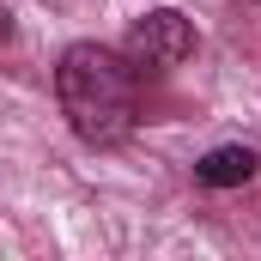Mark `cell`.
I'll use <instances>...</instances> for the list:
<instances>
[{
    "label": "cell",
    "instance_id": "7a4b0ae2",
    "mask_svg": "<svg viewBox=\"0 0 261 261\" xmlns=\"http://www.w3.org/2000/svg\"><path fill=\"white\" fill-rule=\"evenodd\" d=\"M122 55H128L140 73H170V67H182L195 55V24H189L176 6H152V12H140L128 24Z\"/></svg>",
    "mask_w": 261,
    "mask_h": 261
},
{
    "label": "cell",
    "instance_id": "6da1fadb",
    "mask_svg": "<svg viewBox=\"0 0 261 261\" xmlns=\"http://www.w3.org/2000/svg\"><path fill=\"white\" fill-rule=\"evenodd\" d=\"M55 97H61L67 128L79 134L85 146L110 152L122 146L140 122V67L122 49L103 43H73L55 67Z\"/></svg>",
    "mask_w": 261,
    "mask_h": 261
},
{
    "label": "cell",
    "instance_id": "3957f363",
    "mask_svg": "<svg viewBox=\"0 0 261 261\" xmlns=\"http://www.w3.org/2000/svg\"><path fill=\"white\" fill-rule=\"evenodd\" d=\"M255 170H261L255 146H213L195 164V182L200 189H243V182H255Z\"/></svg>",
    "mask_w": 261,
    "mask_h": 261
},
{
    "label": "cell",
    "instance_id": "277c9868",
    "mask_svg": "<svg viewBox=\"0 0 261 261\" xmlns=\"http://www.w3.org/2000/svg\"><path fill=\"white\" fill-rule=\"evenodd\" d=\"M6 37H12V18H6V6H0V43H6Z\"/></svg>",
    "mask_w": 261,
    "mask_h": 261
}]
</instances>
